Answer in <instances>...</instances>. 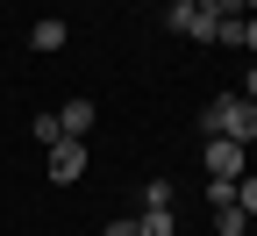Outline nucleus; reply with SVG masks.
Instances as JSON below:
<instances>
[{"instance_id": "obj_5", "label": "nucleus", "mask_w": 257, "mask_h": 236, "mask_svg": "<svg viewBox=\"0 0 257 236\" xmlns=\"http://www.w3.org/2000/svg\"><path fill=\"white\" fill-rule=\"evenodd\" d=\"M64 43H72V29H64V22H57V15H43V22H36V29H29V50H36V57H57V50H64Z\"/></svg>"}, {"instance_id": "obj_15", "label": "nucleus", "mask_w": 257, "mask_h": 236, "mask_svg": "<svg viewBox=\"0 0 257 236\" xmlns=\"http://www.w3.org/2000/svg\"><path fill=\"white\" fill-rule=\"evenodd\" d=\"M243 50H257V15H250V22H243Z\"/></svg>"}, {"instance_id": "obj_16", "label": "nucleus", "mask_w": 257, "mask_h": 236, "mask_svg": "<svg viewBox=\"0 0 257 236\" xmlns=\"http://www.w3.org/2000/svg\"><path fill=\"white\" fill-rule=\"evenodd\" d=\"M165 8H200V0H165Z\"/></svg>"}, {"instance_id": "obj_4", "label": "nucleus", "mask_w": 257, "mask_h": 236, "mask_svg": "<svg viewBox=\"0 0 257 236\" xmlns=\"http://www.w3.org/2000/svg\"><path fill=\"white\" fill-rule=\"evenodd\" d=\"M93 122H100V108H93L86 93H79V100H64V108H57V129H64L72 143H93Z\"/></svg>"}, {"instance_id": "obj_11", "label": "nucleus", "mask_w": 257, "mask_h": 236, "mask_svg": "<svg viewBox=\"0 0 257 236\" xmlns=\"http://www.w3.org/2000/svg\"><path fill=\"white\" fill-rule=\"evenodd\" d=\"M236 208H243V215H257V179H250V172L236 179Z\"/></svg>"}, {"instance_id": "obj_12", "label": "nucleus", "mask_w": 257, "mask_h": 236, "mask_svg": "<svg viewBox=\"0 0 257 236\" xmlns=\"http://www.w3.org/2000/svg\"><path fill=\"white\" fill-rule=\"evenodd\" d=\"M207 15H243V0H200Z\"/></svg>"}, {"instance_id": "obj_7", "label": "nucleus", "mask_w": 257, "mask_h": 236, "mask_svg": "<svg viewBox=\"0 0 257 236\" xmlns=\"http://www.w3.org/2000/svg\"><path fill=\"white\" fill-rule=\"evenodd\" d=\"M214 229H221V236H243V229H250V215L236 208V200H221V208H214Z\"/></svg>"}, {"instance_id": "obj_2", "label": "nucleus", "mask_w": 257, "mask_h": 236, "mask_svg": "<svg viewBox=\"0 0 257 236\" xmlns=\"http://www.w3.org/2000/svg\"><path fill=\"white\" fill-rule=\"evenodd\" d=\"M243 172H250V143L207 136V179H243Z\"/></svg>"}, {"instance_id": "obj_9", "label": "nucleus", "mask_w": 257, "mask_h": 236, "mask_svg": "<svg viewBox=\"0 0 257 236\" xmlns=\"http://www.w3.org/2000/svg\"><path fill=\"white\" fill-rule=\"evenodd\" d=\"M143 208H172V179H150L143 186Z\"/></svg>"}, {"instance_id": "obj_6", "label": "nucleus", "mask_w": 257, "mask_h": 236, "mask_svg": "<svg viewBox=\"0 0 257 236\" xmlns=\"http://www.w3.org/2000/svg\"><path fill=\"white\" fill-rule=\"evenodd\" d=\"M136 236H179L172 208H143V215H136Z\"/></svg>"}, {"instance_id": "obj_13", "label": "nucleus", "mask_w": 257, "mask_h": 236, "mask_svg": "<svg viewBox=\"0 0 257 236\" xmlns=\"http://www.w3.org/2000/svg\"><path fill=\"white\" fill-rule=\"evenodd\" d=\"M100 236H136V215H128V222H107Z\"/></svg>"}, {"instance_id": "obj_14", "label": "nucleus", "mask_w": 257, "mask_h": 236, "mask_svg": "<svg viewBox=\"0 0 257 236\" xmlns=\"http://www.w3.org/2000/svg\"><path fill=\"white\" fill-rule=\"evenodd\" d=\"M243 100H250V108H257V64H250V72H243Z\"/></svg>"}, {"instance_id": "obj_1", "label": "nucleus", "mask_w": 257, "mask_h": 236, "mask_svg": "<svg viewBox=\"0 0 257 236\" xmlns=\"http://www.w3.org/2000/svg\"><path fill=\"white\" fill-rule=\"evenodd\" d=\"M207 136H229V143H257V108L243 93H214L207 108Z\"/></svg>"}, {"instance_id": "obj_10", "label": "nucleus", "mask_w": 257, "mask_h": 236, "mask_svg": "<svg viewBox=\"0 0 257 236\" xmlns=\"http://www.w3.org/2000/svg\"><path fill=\"white\" fill-rule=\"evenodd\" d=\"M36 143L50 150V143H64V129H57V115H36Z\"/></svg>"}, {"instance_id": "obj_3", "label": "nucleus", "mask_w": 257, "mask_h": 236, "mask_svg": "<svg viewBox=\"0 0 257 236\" xmlns=\"http://www.w3.org/2000/svg\"><path fill=\"white\" fill-rule=\"evenodd\" d=\"M43 165H50V179H57V186H72V179H86V143L64 136V143H50V150H43Z\"/></svg>"}, {"instance_id": "obj_17", "label": "nucleus", "mask_w": 257, "mask_h": 236, "mask_svg": "<svg viewBox=\"0 0 257 236\" xmlns=\"http://www.w3.org/2000/svg\"><path fill=\"white\" fill-rule=\"evenodd\" d=\"M243 15H257V0H243Z\"/></svg>"}, {"instance_id": "obj_8", "label": "nucleus", "mask_w": 257, "mask_h": 236, "mask_svg": "<svg viewBox=\"0 0 257 236\" xmlns=\"http://www.w3.org/2000/svg\"><path fill=\"white\" fill-rule=\"evenodd\" d=\"M186 36H193V43H214V15H207V8H193V22H186Z\"/></svg>"}]
</instances>
